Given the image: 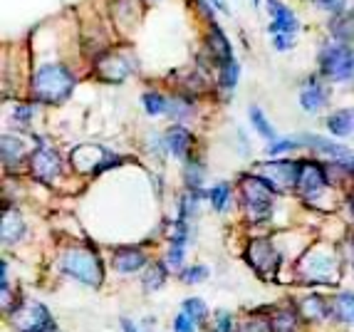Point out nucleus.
I'll return each instance as SVG.
<instances>
[{"label":"nucleus","instance_id":"obj_32","mask_svg":"<svg viewBox=\"0 0 354 332\" xmlns=\"http://www.w3.org/2000/svg\"><path fill=\"white\" fill-rule=\"evenodd\" d=\"M153 270H156V273H149L147 278H144V283H147V288H151L153 285V290H156V288H161V283H164L166 273H164V268L161 266H156Z\"/></svg>","mask_w":354,"mask_h":332},{"label":"nucleus","instance_id":"obj_31","mask_svg":"<svg viewBox=\"0 0 354 332\" xmlns=\"http://www.w3.org/2000/svg\"><path fill=\"white\" fill-rule=\"evenodd\" d=\"M216 332H233V315L228 313L216 315Z\"/></svg>","mask_w":354,"mask_h":332},{"label":"nucleus","instance_id":"obj_9","mask_svg":"<svg viewBox=\"0 0 354 332\" xmlns=\"http://www.w3.org/2000/svg\"><path fill=\"white\" fill-rule=\"evenodd\" d=\"M30 164H32V174H35L40 181H45V184H53L55 178H57L59 174V156L57 151H55L53 147H37L35 151H32V159H30Z\"/></svg>","mask_w":354,"mask_h":332},{"label":"nucleus","instance_id":"obj_25","mask_svg":"<svg viewBox=\"0 0 354 332\" xmlns=\"http://www.w3.org/2000/svg\"><path fill=\"white\" fill-rule=\"evenodd\" d=\"M270 322H272V332H292L295 330V320H292V313H290V310H280Z\"/></svg>","mask_w":354,"mask_h":332},{"label":"nucleus","instance_id":"obj_28","mask_svg":"<svg viewBox=\"0 0 354 332\" xmlns=\"http://www.w3.org/2000/svg\"><path fill=\"white\" fill-rule=\"evenodd\" d=\"M208 278V268L206 266H194L189 270H183V280L186 283H201V280Z\"/></svg>","mask_w":354,"mask_h":332},{"label":"nucleus","instance_id":"obj_13","mask_svg":"<svg viewBox=\"0 0 354 332\" xmlns=\"http://www.w3.org/2000/svg\"><path fill=\"white\" fill-rule=\"evenodd\" d=\"M100 70H109V75L104 77L106 82H124L136 67L131 65L124 55H106V59L100 62Z\"/></svg>","mask_w":354,"mask_h":332},{"label":"nucleus","instance_id":"obj_12","mask_svg":"<svg viewBox=\"0 0 354 332\" xmlns=\"http://www.w3.org/2000/svg\"><path fill=\"white\" fill-rule=\"evenodd\" d=\"M208 53L213 55L216 67H221L223 62L233 59V48H230L228 37H225V33L221 30L218 23H211V30H208Z\"/></svg>","mask_w":354,"mask_h":332},{"label":"nucleus","instance_id":"obj_35","mask_svg":"<svg viewBox=\"0 0 354 332\" xmlns=\"http://www.w3.org/2000/svg\"><path fill=\"white\" fill-rule=\"evenodd\" d=\"M253 8H260V0H253Z\"/></svg>","mask_w":354,"mask_h":332},{"label":"nucleus","instance_id":"obj_20","mask_svg":"<svg viewBox=\"0 0 354 332\" xmlns=\"http://www.w3.org/2000/svg\"><path fill=\"white\" fill-rule=\"evenodd\" d=\"M23 231H25V225H23V221H20V216L6 211V219H3V241H6V243H15V241H20Z\"/></svg>","mask_w":354,"mask_h":332},{"label":"nucleus","instance_id":"obj_27","mask_svg":"<svg viewBox=\"0 0 354 332\" xmlns=\"http://www.w3.org/2000/svg\"><path fill=\"white\" fill-rule=\"evenodd\" d=\"M174 332H196V322L181 310V313L174 317Z\"/></svg>","mask_w":354,"mask_h":332},{"label":"nucleus","instance_id":"obj_26","mask_svg":"<svg viewBox=\"0 0 354 332\" xmlns=\"http://www.w3.org/2000/svg\"><path fill=\"white\" fill-rule=\"evenodd\" d=\"M313 6L325 12H332V15H339V12L347 10V0H313Z\"/></svg>","mask_w":354,"mask_h":332},{"label":"nucleus","instance_id":"obj_2","mask_svg":"<svg viewBox=\"0 0 354 332\" xmlns=\"http://www.w3.org/2000/svg\"><path fill=\"white\" fill-rule=\"evenodd\" d=\"M319 75L330 82H349L354 77V48L344 42H327L317 53Z\"/></svg>","mask_w":354,"mask_h":332},{"label":"nucleus","instance_id":"obj_10","mask_svg":"<svg viewBox=\"0 0 354 332\" xmlns=\"http://www.w3.org/2000/svg\"><path fill=\"white\" fill-rule=\"evenodd\" d=\"M164 147L171 151L176 159H186L191 154V149H194V137H191V131L181 124H174L169 127V131L164 134Z\"/></svg>","mask_w":354,"mask_h":332},{"label":"nucleus","instance_id":"obj_29","mask_svg":"<svg viewBox=\"0 0 354 332\" xmlns=\"http://www.w3.org/2000/svg\"><path fill=\"white\" fill-rule=\"evenodd\" d=\"M272 48L278 53H288V50L295 48V37L292 35H272Z\"/></svg>","mask_w":354,"mask_h":332},{"label":"nucleus","instance_id":"obj_19","mask_svg":"<svg viewBox=\"0 0 354 332\" xmlns=\"http://www.w3.org/2000/svg\"><path fill=\"white\" fill-rule=\"evenodd\" d=\"M142 104H144V112H147L149 117H161V114H169V109H171V100L164 97L161 92H153V89L144 92Z\"/></svg>","mask_w":354,"mask_h":332},{"label":"nucleus","instance_id":"obj_21","mask_svg":"<svg viewBox=\"0 0 354 332\" xmlns=\"http://www.w3.org/2000/svg\"><path fill=\"white\" fill-rule=\"evenodd\" d=\"M332 315L342 322L354 320V295L352 293H342V295H337L335 305H332Z\"/></svg>","mask_w":354,"mask_h":332},{"label":"nucleus","instance_id":"obj_34","mask_svg":"<svg viewBox=\"0 0 354 332\" xmlns=\"http://www.w3.org/2000/svg\"><path fill=\"white\" fill-rule=\"evenodd\" d=\"M349 206H352V214H354V191H352V199H349Z\"/></svg>","mask_w":354,"mask_h":332},{"label":"nucleus","instance_id":"obj_5","mask_svg":"<svg viewBox=\"0 0 354 332\" xmlns=\"http://www.w3.org/2000/svg\"><path fill=\"white\" fill-rule=\"evenodd\" d=\"M327 186H330V178H327L325 166L317 164V161H302L300 178H297V191L305 196L307 201H315L325 194Z\"/></svg>","mask_w":354,"mask_h":332},{"label":"nucleus","instance_id":"obj_14","mask_svg":"<svg viewBox=\"0 0 354 332\" xmlns=\"http://www.w3.org/2000/svg\"><path fill=\"white\" fill-rule=\"evenodd\" d=\"M327 129L330 134L335 137L344 139V137H352L354 134V107H344V109H337L327 117Z\"/></svg>","mask_w":354,"mask_h":332},{"label":"nucleus","instance_id":"obj_30","mask_svg":"<svg viewBox=\"0 0 354 332\" xmlns=\"http://www.w3.org/2000/svg\"><path fill=\"white\" fill-rule=\"evenodd\" d=\"M32 112H35L32 104H18V107L12 109V117H15V122H20V124H28Z\"/></svg>","mask_w":354,"mask_h":332},{"label":"nucleus","instance_id":"obj_7","mask_svg":"<svg viewBox=\"0 0 354 332\" xmlns=\"http://www.w3.org/2000/svg\"><path fill=\"white\" fill-rule=\"evenodd\" d=\"M332 89L319 77H307L300 87V107L305 114H317L327 107Z\"/></svg>","mask_w":354,"mask_h":332},{"label":"nucleus","instance_id":"obj_24","mask_svg":"<svg viewBox=\"0 0 354 332\" xmlns=\"http://www.w3.org/2000/svg\"><path fill=\"white\" fill-rule=\"evenodd\" d=\"M208 199H211V203H213L216 211H225V208H228V201H230V186L228 184L213 186L211 194H208Z\"/></svg>","mask_w":354,"mask_h":332},{"label":"nucleus","instance_id":"obj_15","mask_svg":"<svg viewBox=\"0 0 354 332\" xmlns=\"http://www.w3.org/2000/svg\"><path fill=\"white\" fill-rule=\"evenodd\" d=\"M147 263V255L139 248H122L114 253V268L119 273H134Z\"/></svg>","mask_w":354,"mask_h":332},{"label":"nucleus","instance_id":"obj_6","mask_svg":"<svg viewBox=\"0 0 354 332\" xmlns=\"http://www.w3.org/2000/svg\"><path fill=\"white\" fill-rule=\"evenodd\" d=\"M302 161H272V164H263V172L260 174L266 178L272 189L278 191V186L283 189H297V178H300Z\"/></svg>","mask_w":354,"mask_h":332},{"label":"nucleus","instance_id":"obj_16","mask_svg":"<svg viewBox=\"0 0 354 332\" xmlns=\"http://www.w3.org/2000/svg\"><path fill=\"white\" fill-rule=\"evenodd\" d=\"M330 33L337 37V40H342L344 45L354 42V10L347 8L344 12L335 15V18L330 20Z\"/></svg>","mask_w":354,"mask_h":332},{"label":"nucleus","instance_id":"obj_11","mask_svg":"<svg viewBox=\"0 0 354 332\" xmlns=\"http://www.w3.org/2000/svg\"><path fill=\"white\" fill-rule=\"evenodd\" d=\"M278 261L280 258L270 241H255V243H250V263L258 268L260 273H275L278 270Z\"/></svg>","mask_w":354,"mask_h":332},{"label":"nucleus","instance_id":"obj_4","mask_svg":"<svg viewBox=\"0 0 354 332\" xmlns=\"http://www.w3.org/2000/svg\"><path fill=\"white\" fill-rule=\"evenodd\" d=\"M62 270L72 278H77L84 285H100L102 283V266L92 250L72 248L62 255Z\"/></svg>","mask_w":354,"mask_h":332},{"label":"nucleus","instance_id":"obj_23","mask_svg":"<svg viewBox=\"0 0 354 332\" xmlns=\"http://www.w3.org/2000/svg\"><path fill=\"white\" fill-rule=\"evenodd\" d=\"M295 147H302L300 144V137H285V139H275V142H270L266 147V154L268 156H278V154H285V151H290V149Z\"/></svg>","mask_w":354,"mask_h":332},{"label":"nucleus","instance_id":"obj_8","mask_svg":"<svg viewBox=\"0 0 354 332\" xmlns=\"http://www.w3.org/2000/svg\"><path fill=\"white\" fill-rule=\"evenodd\" d=\"M268 12H270V25L268 33L270 35H292L300 30V20H297L295 10L288 8L283 0H268Z\"/></svg>","mask_w":354,"mask_h":332},{"label":"nucleus","instance_id":"obj_36","mask_svg":"<svg viewBox=\"0 0 354 332\" xmlns=\"http://www.w3.org/2000/svg\"><path fill=\"white\" fill-rule=\"evenodd\" d=\"M153 3H156V0H153Z\"/></svg>","mask_w":354,"mask_h":332},{"label":"nucleus","instance_id":"obj_22","mask_svg":"<svg viewBox=\"0 0 354 332\" xmlns=\"http://www.w3.org/2000/svg\"><path fill=\"white\" fill-rule=\"evenodd\" d=\"M183 313L189 315V317L196 322V325H198V322L206 320V317H208V310H206V305H203L201 297H189V300L183 303Z\"/></svg>","mask_w":354,"mask_h":332},{"label":"nucleus","instance_id":"obj_17","mask_svg":"<svg viewBox=\"0 0 354 332\" xmlns=\"http://www.w3.org/2000/svg\"><path fill=\"white\" fill-rule=\"evenodd\" d=\"M248 117H250V124H253V129L258 131L263 139H268V142H275V139H278V131H275V127L270 124V119L266 117V112H263L258 104H250Z\"/></svg>","mask_w":354,"mask_h":332},{"label":"nucleus","instance_id":"obj_3","mask_svg":"<svg viewBox=\"0 0 354 332\" xmlns=\"http://www.w3.org/2000/svg\"><path fill=\"white\" fill-rule=\"evenodd\" d=\"M243 191V206L248 211L250 221L260 223V221H268L272 216V189L263 176H245L241 184Z\"/></svg>","mask_w":354,"mask_h":332},{"label":"nucleus","instance_id":"obj_1","mask_svg":"<svg viewBox=\"0 0 354 332\" xmlns=\"http://www.w3.org/2000/svg\"><path fill=\"white\" fill-rule=\"evenodd\" d=\"M77 77L75 72L70 70L62 62H40L32 72V82H30V92H32V100L40 102V104H62V102L70 100V95L75 92Z\"/></svg>","mask_w":354,"mask_h":332},{"label":"nucleus","instance_id":"obj_18","mask_svg":"<svg viewBox=\"0 0 354 332\" xmlns=\"http://www.w3.org/2000/svg\"><path fill=\"white\" fill-rule=\"evenodd\" d=\"M238 80H241V62H238L236 57L228 59V62H223V65L218 67V87L223 89V92H236Z\"/></svg>","mask_w":354,"mask_h":332},{"label":"nucleus","instance_id":"obj_33","mask_svg":"<svg viewBox=\"0 0 354 332\" xmlns=\"http://www.w3.org/2000/svg\"><path fill=\"white\" fill-rule=\"evenodd\" d=\"M211 3H213L216 8H218L221 12H228V8H225V0H211Z\"/></svg>","mask_w":354,"mask_h":332}]
</instances>
